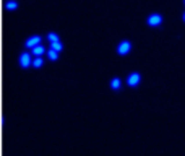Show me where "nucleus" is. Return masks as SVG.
<instances>
[{
    "label": "nucleus",
    "mask_w": 185,
    "mask_h": 156,
    "mask_svg": "<svg viewBox=\"0 0 185 156\" xmlns=\"http://www.w3.org/2000/svg\"><path fill=\"white\" fill-rule=\"evenodd\" d=\"M130 50H132V42L130 41H122L117 46V54L119 55H127Z\"/></svg>",
    "instance_id": "nucleus-1"
},
{
    "label": "nucleus",
    "mask_w": 185,
    "mask_h": 156,
    "mask_svg": "<svg viewBox=\"0 0 185 156\" xmlns=\"http://www.w3.org/2000/svg\"><path fill=\"white\" fill-rule=\"evenodd\" d=\"M140 81H141V75L138 73V72H133V73H130L127 77V85L128 86H136Z\"/></svg>",
    "instance_id": "nucleus-2"
},
{
    "label": "nucleus",
    "mask_w": 185,
    "mask_h": 156,
    "mask_svg": "<svg viewBox=\"0 0 185 156\" xmlns=\"http://www.w3.org/2000/svg\"><path fill=\"white\" fill-rule=\"evenodd\" d=\"M20 67H23V68H28V67H31L33 65V60H31V55H29L28 52H23L20 55Z\"/></svg>",
    "instance_id": "nucleus-3"
},
{
    "label": "nucleus",
    "mask_w": 185,
    "mask_h": 156,
    "mask_svg": "<svg viewBox=\"0 0 185 156\" xmlns=\"http://www.w3.org/2000/svg\"><path fill=\"white\" fill-rule=\"evenodd\" d=\"M146 21H148V25L153 26V28H154V26H161V23H162V17H161L159 13H153V15L148 17Z\"/></svg>",
    "instance_id": "nucleus-4"
},
{
    "label": "nucleus",
    "mask_w": 185,
    "mask_h": 156,
    "mask_svg": "<svg viewBox=\"0 0 185 156\" xmlns=\"http://www.w3.org/2000/svg\"><path fill=\"white\" fill-rule=\"evenodd\" d=\"M39 44H41V37L39 36H31L28 41L25 42V46L28 49H33V47H36V46H39Z\"/></svg>",
    "instance_id": "nucleus-5"
},
{
    "label": "nucleus",
    "mask_w": 185,
    "mask_h": 156,
    "mask_svg": "<svg viewBox=\"0 0 185 156\" xmlns=\"http://www.w3.org/2000/svg\"><path fill=\"white\" fill-rule=\"evenodd\" d=\"M120 86H122V81H120V78H112L111 80V88L114 91H119Z\"/></svg>",
    "instance_id": "nucleus-6"
},
{
    "label": "nucleus",
    "mask_w": 185,
    "mask_h": 156,
    "mask_svg": "<svg viewBox=\"0 0 185 156\" xmlns=\"http://www.w3.org/2000/svg\"><path fill=\"white\" fill-rule=\"evenodd\" d=\"M44 52H45V47H44V46H41V44L36 46V47H33V54L36 55V57H41Z\"/></svg>",
    "instance_id": "nucleus-7"
},
{
    "label": "nucleus",
    "mask_w": 185,
    "mask_h": 156,
    "mask_svg": "<svg viewBox=\"0 0 185 156\" xmlns=\"http://www.w3.org/2000/svg\"><path fill=\"white\" fill-rule=\"evenodd\" d=\"M47 57H49V60H57V59H58V52H57V50H54V49H49V50H47Z\"/></svg>",
    "instance_id": "nucleus-8"
},
{
    "label": "nucleus",
    "mask_w": 185,
    "mask_h": 156,
    "mask_svg": "<svg viewBox=\"0 0 185 156\" xmlns=\"http://www.w3.org/2000/svg\"><path fill=\"white\" fill-rule=\"evenodd\" d=\"M50 49H54V50H57V52H60V50L63 49V44H62L60 41H57V42H50Z\"/></svg>",
    "instance_id": "nucleus-9"
},
{
    "label": "nucleus",
    "mask_w": 185,
    "mask_h": 156,
    "mask_svg": "<svg viewBox=\"0 0 185 156\" xmlns=\"http://www.w3.org/2000/svg\"><path fill=\"white\" fill-rule=\"evenodd\" d=\"M44 65V60H42V57H36L33 60V67L34 68H41V67Z\"/></svg>",
    "instance_id": "nucleus-10"
},
{
    "label": "nucleus",
    "mask_w": 185,
    "mask_h": 156,
    "mask_svg": "<svg viewBox=\"0 0 185 156\" xmlns=\"http://www.w3.org/2000/svg\"><path fill=\"white\" fill-rule=\"evenodd\" d=\"M47 39H49V42H57V41H60V37H58L57 33H49V34H47Z\"/></svg>",
    "instance_id": "nucleus-11"
},
{
    "label": "nucleus",
    "mask_w": 185,
    "mask_h": 156,
    "mask_svg": "<svg viewBox=\"0 0 185 156\" xmlns=\"http://www.w3.org/2000/svg\"><path fill=\"white\" fill-rule=\"evenodd\" d=\"M5 8H7V10H17V8H18V2H15V0H12V2H7Z\"/></svg>",
    "instance_id": "nucleus-12"
},
{
    "label": "nucleus",
    "mask_w": 185,
    "mask_h": 156,
    "mask_svg": "<svg viewBox=\"0 0 185 156\" xmlns=\"http://www.w3.org/2000/svg\"><path fill=\"white\" fill-rule=\"evenodd\" d=\"M182 20H184V21H185V13H184V15H182Z\"/></svg>",
    "instance_id": "nucleus-13"
},
{
    "label": "nucleus",
    "mask_w": 185,
    "mask_h": 156,
    "mask_svg": "<svg viewBox=\"0 0 185 156\" xmlns=\"http://www.w3.org/2000/svg\"><path fill=\"white\" fill-rule=\"evenodd\" d=\"M184 3H185V0H184Z\"/></svg>",
    "instance_id": "nucleus-14"
}]
</instances>
